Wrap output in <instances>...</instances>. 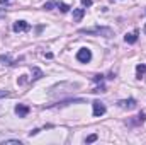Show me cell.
Masks as SVG:
<instances>
[{"mask_svg":"<svg viewBox=\"0 0 146 145\" xmlns=\"http://www.w3.org/2000/svg\"><path fill=\"white\" fill-rule=\"evenodd\" d=\"M80 34H88V36H104V38H112L114 36V29L106 28V26H95V28H85L78 31Z\"/></svg>","mask_w":146,"mask_h":145,"instance_id":"6da1fadb","label":"cell"},{"mask_svg":"<svg viewBox=\"0 0 146 145\" xmlns=\"http://www.w3.org/2000/svg\"><path fill=\"white\" fill-rule=\"evenodd\" d=\"M76 60L82 62V63H88L92 60V51L88 48H80L78 53H76Z\"/></svg>","mask_w":146,"mask_h":145,"instance_id":"7a4b0ae2","label":"cell"},{"mask_svg":"<svg viewBox=\"0 0 146 145\" xmlns=\"http://www.w3.org/2000/svg\"><path fill=\"white\" fill-rule=\"evenodd\" d=\"M12 29H14V33H26V31L31 29V24L26 22V21H15L14 26H12Z\"/></svg>","mask_w":146,"mask_h":145,"instance_id":"3957f363","label":"cell"},{"mask_svg":"<svg viewBox=\"0 0 146 145\" xmlns=\"http://www.w3.org/2000/svg\"><path fill=\"white\" fill-rule=\"evenodd\" d=\"M92 106H94V116H104L106 111H107L106 104H104L102 101H94Z\"/></svg>","mask_w":146,"mask_h":145,"instance_id":"277c9868","label":"cell"},{"mask_svg":"<svg viewBox=\"0 0 146 145\" xmlns=\"http://www.w3.org/2000/svg\"><path fill=\"white\" fill-rule=\"evenodd\" d=\"M24 58H19V60H12L9 53L5 55H0V63L2 65H9V67H14V65H19V62H22Z\"/></svg>","mask_w":146,"mask_h":145,"instance_id":"5b68a950","label":"cell"},{"mask_svg":"<svg viewBox=\"0 0 146 145\" xmlns=\"http://www.w3.org/2000/svg\"><path fill=\"white\" fill-rule=\"evenodd\" d=\"M136 99H133V97H129V99H122V101H119L117 103V106L122 109H134L136 108Z\"/></svg>","mask_w":146,"mask_h":145,"instance_id":"8992f818","label":"cell"},{"mask_svg":"<svg viewBox=\"0 0 146 145\" xmlns=\"http://www.w3.org/2000/svg\"><path fill=\"white\" fill-rule=\"evenodd\" d=\"M14 111H15V114H17L19 118H26V116L29 114V111H31V108H29L27 104H17Z\"/></svg>","mask_w":146,"mask_h":145,"instance_id":"52a82bcc","label":"cell"},{"mask_svg":"<svg viewBox=\"0 0 146 145\" xmlns=\"http://www.w3.org/2000/svg\"><path fill=\"white\" fill-rule=\"evenodd\" d=\"M138 38H139V31H133V33H127V34L124 36V41H126L127 44H134V43L138 41Z\"/></svg>","mask_w":146,"mask_h":145,"instance_id":"ba28073f","label":"cell"},{"mask_svg":"<svg viewBox=\"0 0 146 145\" xmlns=\"http://www.w3.org/2000/svg\"><path fill=\"white\" fill-rule=\"evenodd\" d=\"M85 15V9H73V21L75 22H80Z\"/></svg>","mask_w":146,"mask_h":145,"instance_id":"9c48e42d","label":"cell"},{"mask_svg":"<svg viewBox=\"0 0 146 145\" xmlns=\"http://www.w3.org/2000/svg\"><path fill=\"white\" fill-rule=\"evenodd\" d=\"M31 75H33V77H31V80H33V82H36V80H39L41 77H44L42 70H41V68H37V67H33V70H31Z\"/></svg>","mask_w":146,"mask_h":145,"instance_id":"30bf717a","label":"cell"},{"mask_svg":"<svg viewBox=\"0 0 146 145\" xmlns=\"http://www.w3.org/2000/svg\"><path fill=\"white\" fill-rule=\"evenodd\" d=\"M146 75V65L145 63H139V65H136V79H143Z\"/></svg>","mask_w":146,"mask_h":145,"instance_id":"8fae6325","label":"cell"},{"mask_svg":"<svg viewBox=\"0 0 146 145\" xmlns=\"http://www.w3.org/2000/svg\"><path fill=\"white\" fill-rule=\"evenodd\" d=\"M56 7H58V9H60L63 14H66V12L70 10V7H68L66 3H63V2H56Z\"/></svg>","mask_w":146,"mask_h":145,"instance_id":"7c38bea8","label":"cell"},{"mask_svg":"<svg viewBox=\"0 0 146 145\" xmlns=\"http://www.w3.org/2000/svg\"><path fill=\"white\" fill-rule=\"evenodd\" d=\"M54 5H56V2H54V0H48V2L44 3V7H42V9H44V10H51Z\"/></svg>","mask_w":146,"mask_h":145,"instance_id":"4fadbf2b","label":"cell"},{"mask_svg":"<svg viewBox=\"0 0 146 145\" xmlns=\"http://www.w3.org/2000/svg\"><path fill=\"white\" fill-rule=\"evenodd\" d=\"M97 138H99V137H97L95 133H92V135H88V137L85 138V144H94V142H95Z\"/></svg>","mask_w":146,"mask_h":145,"instance_id":"5bb4252c","label":"cell"},{"mask_svg":"<svg viewBox=\"0 0 146 145\" xmlns=\"http://www.w3.org/2000/svg\"><path fill=\"white\" fill-rule=\"evenodd\" d=\"M145 121H146V114H145V113H139V114L136 116V123H139V125H141V123H145Z\"/></svg>","mask_w":146,"mask_h":145,"instance_id":"9a60e30c","label":"cell"},{"mask_svg":"<svg viewBox=\"0 0 146 145\" xmlns=\"http://www.w3.org/2000/svg\"><path fill=\"white\" fill-rule=\"evenodd\" d=\"M5 144H17V145H21L22 142H21V140H14V138H12V140H3V142H2V145H5Z\"/></svg>","mask_w":146,"mask_h":145,"instance_id":"2e32d148","label":"cell"},{"mask_svg":"<svg viewBox=\"0 0 146 145\" xmlns=\"http://www.w3.org/2000/svg\"><path fill=\"white\" fill-rule=\"evenodd\" d=\"M82 5L83 7H90L92 5V0H82Z\"/></svg>","mask_w":146,"mask_h":145,"instance_id":"e0dca14e","label":"cell"},{"mask_svg":"<svg viewBox=\"0 0 146 145\" xmlns=\"http://www.w3.org/2000/svg\"><path fill=\"white\" fill-rule=\"evenodd\" d=\"M17 82H19V84H26V82H27V79H26V75H21V79H19Z\"/></svg>","mask_w":146,"mask_h":145,"instance_id":"ac0fdd59","label":"cell"},{"mask_svg":"<svg viewBox=\"0 0 146 145\" xmlns=\"http://www.w3.org/2000/svg\"><path fill=\"white\" fill-rule=\"evenodd\" d=\"M39 132H41V130H39V128H36V130H33V132H29V135H31V137H33V135H37V133H39Z\"/></svg>","mask_w":146,"mask_h":145,"instance_id":"d6986e66","label":"cell"},{"mask_svg":"<svg viewBox=\"0 0 146 145\" xmlns=\"http://www.w3.org/2000/svg\"><path fill=\"white\" fill-rule=\"evenodd\" d=\"M9 96V92H5V91H0V97H7Z\"/></svg>","mask_w":146,"mask_h":145,"instance_id":"ffe728a7","label":"cell"},{"mask_svg":"<svg viewBox=\"0 0 146 145\" xmlns=\"http://www.w3.org/2000/svg\"><path fill=\"white\" fill-rule=\"evenodd\" d=\"M9 2H10V0H0V3H2V5H5V3H9Z\"/></svg>","mask_w":146,"mask_h":145,"instance_id":"44dd1931","label":"cell"},{"mask_svg":"<svg viewBox=\"0 0 146 145\" xmlns=\"http://www.w3.org/2000/svg\"><path fill=\"white\" fill-rule=\"evenodd\" d=\"M145 33H146V26H145Z\"/></svg>","mask_w":146,"mask_h":145,"instance_id":"7402d4cb","label":"cell"}]
</instances>
